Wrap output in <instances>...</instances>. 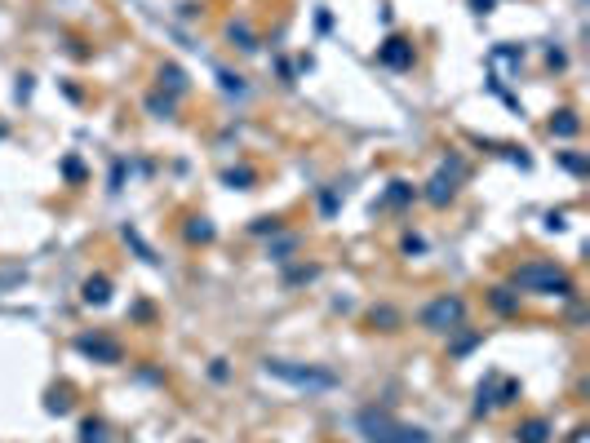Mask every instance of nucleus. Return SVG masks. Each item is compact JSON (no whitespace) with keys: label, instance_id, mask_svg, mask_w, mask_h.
<instances>
[{"label":"nucleus","instance_id":"f3484780","mask_svg":"<svg viewBox=\"0 0 590 443\" xmlns=\"http://www.w3.org/2000/svg\"><path fill=\"white\" fill-rule=\"evenodd\" d=\"M231 40H240V49H253V35L244 27H231Z\"/></svg>","mask_w":590,"mask_h":443},{"label":"nucleus","instance_id":"6ab92c4d","mask_svg":"<svg viewBox=\"0 0 590 443\" xmlns=\"http://www.w3.org/2000/svg\"><path fill=\"white\" fill-rule=\"evenodd\" d=\"M564 164H568L573 173H586V160H582V155H564Z\"/></svg>","mask_w":590,"mask_h":443},{"label":"nucleus","instance_id":"9d476101","mask_svg":"<svg viewBox=\"0 0 590 443\" xmlns=\"http://www.w3.org/2000/svg\"><path fill=\"white\" fill-rule=\"evenodd\" d=\"M107 297H111V284H107L102 275L84 280V302H89V306H107Z\"/></svg>","mask_w":590,"mask_h":443},{"label":"nucleus","instance_id":"dca6fc26","mask_svg":"<svg viewBox=\"0 0 590 443\" xmlns=\"http://www.w3.org/2000/svg\"><path fill=\"white\" fill-rule=\"evenodd\" d=\"M373 324H400V315L395 310H373Z\"/></svg>","mask_w":590,"mask_h":443},{"label":"nucleus","instance_id":"4468645a","mask_svg":"<svg viewBox=\"0 0 590 443\" xmlns=\"http://www.w3.org/2000/svg\"><path fill=\"white\" fill-rule=\"evenodd\" d=\"M160 85H169L173 93H183L187 80H183V71H178V67H164V71H160Z\"/></svg>","mask_w":590,"mask_h":443},{"label":"nucleus","instance_id":"7ed1b4c3","mask_svg":"<svg viewBox=\"0 0 590 443\" xmlns=\"http://www.w3.org/2000/svg\"><path fill=\"white\" fill-rule=\"evenodd\" d=\"M267 377H280L288 381V386H306V390H333L337 386V373H329V368H302V364H288V359H267Z\"/></svg>","mask_w":590,"mask_h":443},{"label":"nucleus","instance_id":"412c9836","mask_svg":"<svg viewBox=\"0 0 590 443\" xmlns=\"http://www.w3.org/2000/svg\"><path fill=\"white\" fill-rule=\"evenodd\" d=\"M471 5H475V14H488V9H492V0H471Z\"/></svg>","mask_w":590,"mask_h":443},{"label":"nucleus","instance_id":"f257e3e1","mask_svg":"<svg viewBox=\"0 0 590 443\" xmlns=\"http://www.w3.org/2000/svg\"><path fill=\"white\" fill-rule=\"evenodd\" d=\"M359 435H364L368 443H430L426 430L404 426L400 417L387 412V408H364V412H359Z\"/></svg>","mask_w":590,"mask_h":443},{"label":"nucleus","instance_id":"6e6552de","mask_svg":"<svg viewBox=\"0 0 590 443\" xmlns=\"http://www.w3.org/2000/svg\"><path fill=\"white\" fill-rule=\"evenodd\" d=\"M453 191H457V182H453V177H449V173H435V177H430L426 200H430V204H449V200H453Z\"/></svg>","mask_w":590,"mask_h":443},{"label":"nucleus","instance_id":"f03ea898","mask_svg":"<svg viewBox=\"0 0 590 443\" xmlns=\"http://www.w3.org/2000/svg\"><path fill=\"white\" fill-rule=\"evenodd\" d=\"M515 289L524 293H546V297H573V280L550 261H528L515 271Z\"/></svg>","mask_w":590,"mask_h":443},{"label":"nucleus","instance_id":"ddd939ff","mask_svg":"<svg viewBox=\"0 0 590 443\" xmlns=\"http://www.w3.org/2000/svg\"><path fill=\"white\" fill-rule=\"evenodd\" d=\"M80 443H107V426L102 421H84L80 426Z\"/></svg>","mask_w":590,"mask_h":443},{"label":"nucleus","instance_id":"0eeeda50","mask_svg":"<svg viewBox=\"0 0 590 443\" xmlns=\"http://www.w3.org/2000/svg\"><path fill=\"white\" fill-rule=\"evenodd\" d=\"M515 394H520V386H515V381H502V403H511ZM479 412L484 408H497V394H492V386H479V403H475Z\"/></svg>","mask_w":590,"mask_h":443},{"label":"nucleus","instance_id":"9b49d317","mask_svg":"<svg viewBox=\"0 0 590 443\" xmlns=\"http://www.w3.org/2000/svg\"><path fill=\"white\" fill-rule=\"evenodd\" d=\"M577 129H582V124H577V115H573V111H559L555 120H550V134H559V138H573Z\"/></svg>","mask_w":590,"mask_h":443},{"label":"nucleus","instance_id":"f8f14e48","mask_svg":"<svg viewBox=\"0 0 590 443\" xmlns=\"http://www.w3.org/2000/svg\"><path fill=\"white\" fill-rule=\"evenodd\" d=\"M187 239H191V244H209V239H213L209 218H196V222H191V226H187Z\"/></svg>","mask_w":590,"mask_h":443},{"label":"nucleus","instance_id":"423d86ee","mask_svg":"<svg viewBox=\"0 0 590 443\" xmlns=\"http://www.w3.org/2000/svg\"><path fill=\"white\" fill-rule=\"evenodd\" d=\"M76 346H80L84 355H93V359H107V364H116V359H120V346L116 341H102V337H80Z\"/></svg>","mask_w":590,"mask_h":443},{"label":"nucleus","instance_id":"20e7f679","mask_svg":"<svg viewBox=\"0 0 590 443\" xmlns=\"http://www.w3.org/2000/svg\"><path fill=\"white\" fill-rule=\"evenodd\" d=\"M462 319H466L462 297H435V302L421 310V328H430V332H453Z\"/></svg>","mask_w":590,"mask_h":443},{"label":"nucleus","instance_id":"a211bd4d","mask_svg":"<svg viewBox=\"0 0 590 443\" xmlns=\"http://www.w3.org/2000/svg\"><path fill=\"white\" fill-rule=\"evenodd\" d=\"M492 306H497V310H515V302L506 297V289H497V293H492Z\"/></svg>","mask_w":590,"mask_h":443},{"label":"nucleus","instance_id":"39448f33","mask_svg":"<svg viewBox=\"0 0 590 443\" xmlns=\"http://www.w3.org/2000/svg\"><path fill=\"white\" fill-rule=\"evenodd\" d=\"M378 58H382L387 67L404 71V67H413V45H408V40H400V35H391V40L378 49Z\"/></svg>","mask_w":590,"mask_h":443},{"label":"nucleus","instance_id":"2eb2a0df","mask_svg":"<svg viewBox=\"0 0 590 443\" xmlns=\"http://www.w3.org/2000/svg\"><path fill=\"white\" fill-rule=\"evenodd\" d=\"M404 200H413V186H408V182H395V186L387 191V204H404Z\"/></svg>","mask_w":590,"mask_h":443},{"label":"nucleus","instance_id":"1a4fd4ad","mask_svg":"<svg viewBox=\"0 0 590 443\" xmlns=\"http://www.w3.org/2000/svg\"><path fill=\"white\" fill-rule=\"evenodd\" d=\"M515 439H520V443H546L550 439V426L541 421V417H533V421H524L520 430H515Z\"/></svg>","mask_w":590,"mask_h":443},{"label":"nucleus","instance_id":"aec40b11","mask_svg":"<svg viewBox=\"0 0 590 443\" xmlns=\"http://www.w3.org/2000/svg\"><path fill=\"white\" fill-rule=\"evenodd\" d=\"M226 182H231V186L240 182V186H244V182H253V173H249V169H240V173H226Z\"/></svg>","mask_w":590,"mask_h":443}]
</instances>
